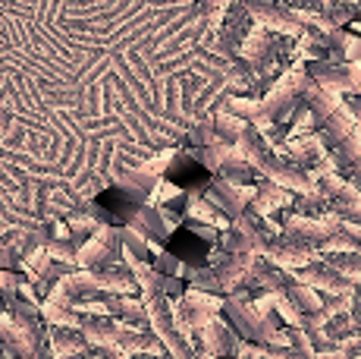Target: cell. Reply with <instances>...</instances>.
I'll return each mask as SVG.
<instances>
[{
	"instance_id": "1",
	"label": "cell",
	"mask_w": 361,
	"mask_h": 359,
	"mask_svg": "<svg viewBox=\"0 0 361 359\" xmlns=\"http://www.w3.org/2000/svg\"><path fill=\"white\" fill-rule=\"evenodd\" d=\"M289 35H280V32H270L264 25L252 23V29L245 32V38L239 41V60L255 73V79L267 88V82H274L276 76L286 70V54H293V45H289Z\"/></svg>"
},
{
	"instance_id": "2",
	"label": "cell",
	"mask_w": 361,
	"mask_h": 359,
	"mask_svg": "<svg viewBox=\"0 0 361 359\" xmlns=\"http://www.w3.org/2000/svg\"><path fill=\"white\" fill-rule=\"evenodd\" d=\"M305 107H308V114H311V129H314L317 142H321L324 148H330L333 142L345 139V136H352L358 129V120L349 114L343 95L327 92V88H321L314 79H311L308 92H305Z\"/></svg>"
},
{
	"instance_id": "3",
	"label": "cell",
	"mask_w": 361,
	"mask_h": 359,
	"mask_svg": "<svg viewBox=\"0 0 361 359\" xmlns=\"http://www.w3.org/2000/svg\"><path fill=\"white\" fill-rule=\"evenodd\" d=\"M308 86H311V76H308V70H305L302 60H298V64H289L286 70L267 86V92L261 95L267 123L270 120L286 123L289 114H293L298 105H305V92H308Z\"/></svg>"
},
{
	"instance_id": "4",
	"label": "cell",
	"mask_w": 361,
	"mask_h": 359,
	"mask_svg": "<svg viewBox=\"0 0 361 359\" xmlns=\"http://www.w3.org/2000/svg\"><path fill=\"white\" fill-rule=\"evenodd\" d=\"M220 302L224 296L220 293H207V290L189 287L179 296L170 300V312H173V324L183 337H195V331L204 322H211L214 315H220Z\"/></svg>"
},
{
	"instance_id": "5",
	"label": "cell",
	"mask_w": 361,
	"mask_h": 359,
	"mask_svg": "<svg viewBox=\"0 0 361 359\" xmlns=\"http://www.w3.org/2000/svg\"><path fill=\"white\" fill-rule=\"evenodd\" d=\"M242 4H245L248 16H252L258 25H264V29H270V32L298 38L305 29H308L305 13L293 10V6L283 4V0H242Z\"/></svg>"
},
{
	"instance_id": "6",
	"label": "cell",
	"mask_w": 361,
	"mask_h": 359,
	"mask_svg": "<svg viewBox=\"0 0 361 359\" xmlns=\"http://www.w3.org/2000/svg\"><path fill=\"white\" fill-rule=\"evenodd\" d=\"M276 151H283L289 161L298 164V167H302L305 174H311V177L324 174V170H336L333 167V161H330V155H327V148L317 142L314 129H305V133H286V139H283V145Z\"/></svg>"
},
{
	"instance_id": "7",
	"label": "cell",
	"mask_w": 361,
	"mask_h": 359,
	"mask_svg": "<svg viewBox=\"0 0 361 359\" xmlns=\"http://www.w3.org/2000/svg\"><path fill=\"white\" fill-rule=\"evenodd\" d=\"M201 196H204L226 220H235V218L245 215L248 202H252V196H255V183H242L239 186V183H230V180L211 174V180H207V186H204Z\"/></svg>"
},
{
	"instance_id": "8",
	"label": "cell",
	"mask_w": 361,
	"mask_h": 359,
	"mask_svg": "<svg viewBox=\"0 0 361 359\" xmlns=\"http://www.w3.org/2000/svg\"><path fill=\"white\" fill-rule=\"evenodd\" d=\"M123 261V237H120V224H101L92 233L82 249H75V265L79 268H101V265H114Z\"/></svg>"
},
{
	"instance_id": "9",
	"label": "cell",
	"mask_w": 361,
	"mask_h": 359,
	"mask_svg": "<svg viewBox=\"0 0 361 359\" xmlns=\"http://www.w3.org/2000/svg\"><path fill=\"white\" fill-rule=\"evenodd\" d=\"M276 215H280L283 230L293 233V237H298V240H305V243H311L314 249L330 237L333 230H336V224H339V218L333 215V211H327V215H321V218H311V215H298V211H293V208H280Z\"/></svg>"
},
{
	"instance_id": "10",
	"label": "cell",
	"mask_w": 361,
	"mask_h": 359,
	"mask_svg": "<svg viewBox=\"0 0 361 359\" xmlns=\"http://www.w3.org/2000/svg\"><path fill=\"white\" fill-rule=\"evenodd\" d=\"M261 255H264V259H270L274 265H280V268H286V271H293V268H302L305 261L314 259L317 249H314L311 243H305V240L293 237V233L276 230L274 237L264 243Z\"/></svg>"
},
{
	"instance_id": "11",
	"label": "cell",
	"mask_w": 361,
	"mask_h": 359,
	"mask_svg": "<svg viewBox=\"0 0 361 359\" xmlns=\"http://www.w3.org/2000/svg\"><path fill=\"white\" fill-rule=\"evenodd\" d=\"M255 255L258 252H224L217 261H207L214 274V293L226 296L235 287H242L248 281V271L255 265Z\"/></svg>"
},
{
	"instance_id": "12",
	"label": "cell",
	"mask_w": 361,
	"mask_h": 359,
	"mask_svg": "<svg viewBox=\"0 0 361 359\" xmlns=\"http://www.w3.org/2000/svg\"><path fill=\"white\" fill-rule=\"evenodd\" d=\"M293 278L314 287V290H321V293H345V290H352V281L345 278V274H339L321 252L311 261H305L302 268H293Z\"/></svg>"
},
{
	"instance_id": "13",
	"label": "cell",
	"mask_w": 361,
	"mask_h": 359,
	"mask_svg": "<svg viewBox=\"0 0 361 359\" xmlns=\"http://www.w3.org/2000/svg\"><path fill=\"white\" fill-rule=\"evenodd\" d=\"M195 337L201 343V353H207V356H235V347L242 341L224 315H214L211 322H204L195 331Z\"/></svg>"
},
{
	"instance_id": "14",
	"label": "cell",
	"mask_w": 361,
	"mask_h": 359,
	"mask_svg": "<svg viewBox=\"0 0 361 359\" xmlns=\"http://www.w3.org/2000/svg\"><path fill=\"white\" fill-rule=\"evenodd\" d=\"M293 189H283L280 183H274V180H264L258 177L255 180V196L252 202H248V211H255V215H264V218H274L280 208H289L293 205Z\"/></svg>"
},
{
	"instance_id": "15",
	"label": "cell",
	"mask_w": 361,
	"mask_h": 359,
	"mask_svg": "<svg viewBox=\"0 0 361 359\" xmlns=\"http://www.w3.org/2000/svg\"><path fill=\"white\" fill-rule=\"evenodd\" d=\"M101 302H104V312L116 315V322L138 324V328H145V324H148L145 302L142 300H132V293H107Z\"/></svg>"
},
{
	"instance_id": "16",
	"label": "cell",
	"mask_w": 361,
	"mask_h": 359,
	"mask_svg": "<svg viewBox=\"0 0 361 359\" xmlns=\"http://www.w3.org/2000/svg\"><path fill=\"white\" fill-rule=\"evenodd\" d=\"M361 246V224H352V220H339L336 230L317 246V252H349Z\"/></svg>"
},
{
	"instance_id": "17",
	"label": "cell",
	"mask_w": 361,
	"mask_h": 359,
	"mask_svg": "<svg viewBox=\"0 0 361 359\" xmlns=\"http://www.w3.org/2000/svg\"><path fill=\"white\" fill-rule=\"evenodd\" d=\"M217 177H224V180H230V183H255V180H258L261 174L258 170L252 167V164L245 161V158L239 155V151H230V155L224 158V161H220V167H217Z\"/></svg>"
},
{
	"instance_id": "18",
	"label": "cell",
	"mask_w": 361,
	"mask_h": 359,
	"mask_svg": "<svg viewBox=\"0 0 361 359\" xmlns=\"http://www.w3.org/2000/svg\"><path fill=\"white\" fill-rule=\"evenodd\" d=\"M283 296L293 302L298 315H311V312H317V309H321V296L324 293H321V290H314V287H308V284H302V281H293V284L283 290Z\"/></svg>"
},
{
	"instance_id": "19",
	"label": "cell",
	"mask_w": 361,
	"mask_h": 359,
	"mask_svg": "<svg viewBox=\"0 0 361 359\" xmlns=\"http://www.w3.org/2000/svg\"><path fill=\"white\" fill-rule=\"evenodd\" d=\"M185 218H192V220H204V224H214V227H220V230H224V227L230 224V220L220 215V211L214 208V205L207 202L204 196H185Z\"/></svg>"
},
{
	"instance_id": "20",
	"label": "cell",
	"mask_w": 361,
	"mask_h": 359,
	"mask_svg": "<svg viewBox=\"0 0 361 359\" xmlns=\"http://www.w3.org/2000/svg\"><path fill=\"white\" fill-rule=\"evenodd\" d=\"M242 126H245V120H242L239 114H233V110H224V107L214 110V133H217L220 142L235 145V139H239V133H242Z\"/></svg>"
},
{
	"instance_id": "21",
	"label": "cell",
	"mask_w": 361,
	"mask_h": 359,
	"mask_svg": "<svg viewBox=\"0 0 361 359\" xmlns=\"http://www.w3.org/2000/svg\"><path fill=\"white\" fill-rule=\"evenodd\" d=\"M192 151V158L201 164V167L207 170V174H217V167H220V161H224L226 155L233 151V145H226V142H211V145H198V148H189Z\"/></svg>"
},
{
	"instance_id": "22",
	"label": "cell",
	"mask_w": 361,
	"mask_h": 359,
	"mask_svg": "<svg viewBox=\"0 0 361 359\" xmlns=\"http://www.w3.org/2000/svg\"><path fill=\"white\" fill-rule=\"evenodd\" d=\"M321 255L330 261L333 268H336L339 274H345L352 284H358V281H361V252L358 249H349V252H321Z\"/></svg>"
},
{
	"instance_id": "23",
	"label": "cell",
	"mask_w": 361,
	"mask_h": 359,
	"mask_svg": "<svg viewBox=\"0 0 361 359\" xmlns=\"http://www.w3.org/2000/svg\"><path fill=\"white\" fill-rule=\"evenodd\" d=\"M226 6H230V0H195V10L201 16V23L211 25V29H217V25H220Z\"/></svg>"
},
{
	"instance_id": "24",
	"label": "cell",
	"mask_w": 361,
	"mask_h": 359,
	"mask_svg": "<svg viewBox=\"0 0 361 359\" xmlns=\"http://www.w3.org/2000/svg\"><path fill=\"white\" fill-rule=\"evenodd\" d=\"M154 255H157V259H154V265H151L154 271H161V274H183V259H179L173 249H166V246H164V249H157Z\"/></svg>"
},
{
	"instance_id": "25",
	"label": "cell",
	"mask_w": 361,
	"mask_h": 359,
	"mask_svg": "<svg viewBox=\"0 0 361 359\" xmlns=\"http://www.w3.org/2000/svg\"><path fill=\"white\" fill-rule=\"evenodd\" d=\"M336 356H361V331L339 337L336 341Z\"/></svg>"
},
{
	"instance_id": "26",
	"label": "cell",
	"mask_w": 361,
	"mask_h": 359,
	"mask_svg": "<svg viewBox=\"0 0 361 359\" xmlns=\"http://www.w3.org/2000/svg\"><path fill=\"white\" fill-rule=\"evenodd\" d=\"M339 220H352V224H361V202H352V205H336L330 208Z\"/></svg>"
},
{
	"instance_id": "27",
	"label": "cell",
	"mask_w": 361,
	"mask_h": 359,
	"mask_svg": "<svg viewBox=\"0 0 361 359\" xmlns=\"http://www.w3.org/2000/svg\"><path fill=\"white\" fill-rule=\"evenodd\" d=\"M343 60H361V35L349 29L345 35V47H343Z\"/></svg>"
},
{
	"instance_id": "28",
	"label": "cell",
	"mask_w": 361,
	"mask_h": 359,
	"mask_svg": "<svg viewBox=\"0 0 361 359\" xmlns=\"http://www.w3.org/2000/svg\"><path fill=\"white\" fill-rule=\"evenodd\" d=\"M283 4H289L298 13H314V10H321L327 0H283Z\"/></svg>"
},
{
	"instance_id": "29",
	"label": "cell",
	"mask_w": 361,
	"mask_h": 359,
	"mask_svg": "<svg viewBox=\"0 0 361 359\" xmlns=\"http://www.w3.org/2000/svg\"><path fill=\"white\" fill-rule=\"evenodd\" d=\"M349 29H352V32H358V35H361V16H358V19H352Z\"/></svg>"
},
{
	"instance_id": "30",
	"label": "cell",
	"mask_w": 361,
	"mask_h": 359,
	"mask_svg": "<svg viewBox=\"0 0 361 359\" xmlns=\"http://www.w3.org/2000/svg\"><path fill=\"white\" fill-rule=\"evenodd\" d=\"M349 180L358 186V189H361V170H355V174H349Z\"/></svg>"
},
{
	"instance_id": "31",
	"label": "cell",
	"mask_w": 361,
	"mask_h": 359,
	"mask_svg": "<svg viewBox=\"0 0 361 359\" xmlns=\"http://www.w3.org/2000/svg\"><path fill=\"white\" fill-rule=\"evenodd\" d=\"M355 133H358V136H361V123H358V129H355Z\"/></svg>"
},
{
	"instance_id": "32",
	"label": "cell",
	"mask_w": 361,
	"mask_h": 359,
	"mask_svg": "<svg viewBox=\"0 0 361 359\" xmlns=\"http://www.w3.org/2000/svg\"><path fill=\"white\" fill-rule=\"evenodd\" d=\"M352 4H358V6H361V0H352Z\"/></svg>"
},
{
	"instance_id": "33",
	"label": "cell",
	"mask_w": 361,
	"mask_h": 359,
	"mask_svg": "<svg viewBox=\"0 0 361 359\" xmlns=\"http://www.w3.org/2000/svg\"><path fill=\"white\" fill-rule=\"evenodd\" d=\"M358 252H361V246H358Z\"/></svg>"
}]
</instances>
